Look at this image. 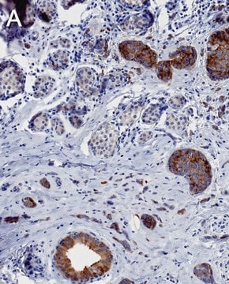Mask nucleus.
Wrapping results in <instances>:
<instances>
[{"label":"nucleus","mask_w":229,"mask_h":284,"mask_svg":"<svg viewBox=\"0 0 229 284\" xmlns=\"http://www.w3.org/2000/svg\"><path fill=\"white\" fill-rule=\"evenodd\" d=\"M172 172L187 178L193 194L207 189L212 180L211 166L202 152L186 149L176 151L169 162Z\"/></svg>","instance_id":"f257e3e1"},{"label":"nucleus","mask_w":229,"mask_h":284,"mask_svg":"<svg viewBox=\"0 0 229 284\" xmlns=\"http://www.w3.org/2000/svg\"><path fill=\"white\" fill-rule=\"evenodd\" d=\"M206 69L213 80L229 77V27L216 32L208 43Z\"/></svg>","instance_id":"f03ea898"},{"label":"nucleus","mask_w":229,"mask_h":284,"mask_svg":"<svg viewBox=\"0 0 229 284\" xmlns=\"http://www.w3.org/2000/svg\"><path fill=\"white\" fill-rule=\"evenodd\" d=\"M119 52L124 59L135 61L145 67L152 68L156 66V53L140 41H124L119 44Z\"/></svg>","instance_id":"7ed1b4c3"},{"label":"nucleus","mask_w":229,"mask_h":284,"mask_svg":"<svg viewBox=\"0 0 229 284\" xmlns=\"http://www.w3.org/2000/svg\"><path fill=\"white\" fill-rule=\"evenodd\" d=\"M24 76L19 66L11 62L1 65V97H13L22 92Z\"/></svg>","instance_id":"20e7f679"},{"label":"nucleus","mask_w":229,"mask_h":284,"mask_svg":"<svg viewBox=\"0 0 229 284\" xmlns=\"http://www.w3.org/2000/svg\"><path fill=\"white\" fill-rule=\"evenodd\" d=\"M196 51L193 47H180L170 55V63L176 69H189L195 63Z\"/></svg>","instance_id":"39448f33"},{"label":"nucleus","mask_w":229,"mask_h":284,"mask_svg":"<svg viewBox=\"0 0 229 284\" xmlns=\"http://www.w3.org/2000/svg\"><path fill=\"white\" fill-rule=\"evenodd\" d=\"M116 141V135L114 130H109L108 129L104 130H100L93 138V145L96 150H106V146L108 149H113Z\"/></svg>","instance_id":"423d86ee"},{"label":"nucleus","mask_w":229,"mask_h":284,"mask_svg":"<svg viewBox=\"0 0 229 284\" xmlns=\"http://www.w3.org/2000/svg\"><path fill=\"white\" fill-rule=\"evenodd\" d=\"M17 14L24 27H29L33 25L35 20V14L33 6L27 1H15Z\"/></svg>","instance_id":"0eeeda50"},{"label":"nucleus","mask_w":229,"mask_h":284,"mask_svg":"<svg viewBox=\"0 0 229 284\" xmlns=\"http://www.w3.org/2000/svg\"><path fill=\"white\" fill-rule=\"evenodd\" d=\"M54 80L50 77H39L36 81L33 90L35 92L36 97H43V96L47 95L48 92H51V89L53 88Z\"/></svg>","instance_id":"6e6552de"},{"label":"nucleus","mask_w":229,"mask_h":284,"mask_svg":"<svg viewBox=\"0 0 229 284\" xmlns=\"http://www.w3.org/2000/svg\"><path fill=\"white\" fill-rule=\"evenodd\" d=\"M194 274L198 279L205 282H213V275L211 267L208 264H201L197 265L194 270Z\"/></svg>","instance_id":"1a4fd4ad"},{"label":"nucleus","mask_w":229,"mask_h":284,"mask_svg":"<svg viewBox=\"0 0 229 284\" xmlns=\"http://www.w3.org/2000/svg\"><path fill=\"white\" fill-rule=\"evenodd\" d=\"M172 65L170 61H162L157 66V72L158 77L164 81H170L173 77V70H172Z\"/></svg>","instance_id":"9d476101"},{"label":"nucleus","mask_w":229,"mask_h":284,"mask_svg":"<svg viewBox=\"0 0 229 284\" xmlns=\"http://www.w3.org/2000/svg\"><path fill=\"white\" fill-rule=\"evenodd\" d=\"M39 17L44 22H50L51 18L55 13V8L53 4L48 2H43L39 4L38 10Z\"/></svg>","instance_id":"9b49d317"},{"label":"nucleus","mask_w":229,"mask_h":284,"mask_svg":"<svg viewBox=\"0 0 229 284\" xmlns=\"http://www.w3.org/2000/svg\"><path fill=\"white\" fill-rule=\"evenodd\" d=\"M67 61V54L62 51L55 52L51 56V63L53 65V67L56 69L66 67Z\"/></svg>","instance_id":"f8f14e48"},{"label":"nucleus","mask_w":229,"mask_h":284,"mask_svg":"<svg viewBox=\"0 0 229 284\" xmlns=\"http://www.w3.org/2000/svg\"><path fill=\"white\" fill-rule=\"evenodd\" d=\"M142 221L144 225L149 228V229H154L155 226H156L155 220L150 216H148V215H143Z\"/></svg>","instance_id":"ddd939ff"},{"label":"nucleus","mask_w":229,"mask_h":284,"mask_svg":"<svg viewBox=\"0 0 229 284\" xmlns=\"http://www.w3.org/2000/svg\"><path fill=\"white\" fill-rule=\"evenodd\" d=\"M46 125H47V118H46V116H39L34 121V126L37 129H43L45 127Z\"/></svg>","instance_id":"4468645a"},{"label":"nucleus","mask_w":229,"mask_h":284,"mask_svg":"<svg viewBox=\"0 0 229 284\" xmlns=\"http://www.w3.org/2000/svg\"><path fill=\"white\" fill-rule=\"evenodd\" d=\"M23 202H24L25 206H26V207L33 208L36 206V204L32 200L31 198H25Z\"/></svg>","instance_id":"2eb2a0df"},{"label":"nucleus","mask_w":229,"mask_h":284,"mask_svg":"<svg viewBox=\"0 0 229 284\" xmlns=\"http://www.w3.org/2000/svg\"><path fill=\"white\" fill-rule=\"evenodd\" d=\"M41 185H44V187H47V188H49L50 187L49 182H48V181H47V179H45V178L41 180Z\"/></svg>","instance_id":"dca6fc26"}]
</instances>
